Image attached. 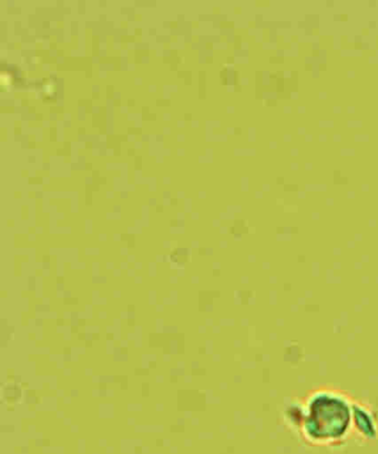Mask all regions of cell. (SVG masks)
<instances>
[{
	"label": "cell",
	"instance_id": "cell-1",
	"mask_svg": "<svg viewBox=\"0 0 378 454\" xmlns=\"http://www.w3.org/2000/svg\"><path fill=\"white\" fill-rule=\"evenodd\" d=\"M351 410L346 403L335 396H318L310 405L306 426L310 431L324 436H336L345 431L351 421Z\"/></svg>",
	"mask_w": 378,
	"mask_h": 454
}]
</instances>
